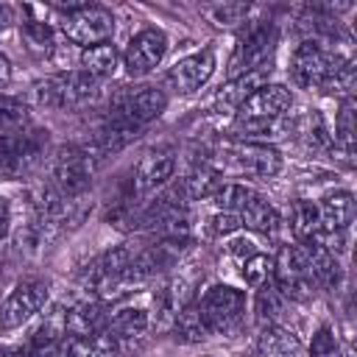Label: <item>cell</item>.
<instances>
[{"label": "cell", "mask_w": 357, "mask_h": 357, "mask_svg": "<svg viewBox=\"0 0 357 357\" xmlns=\"http://www.w3.org/2000/svg\"><path fill=\"white\" fill-rule=\"evenodd\" d=\"M290 106L293 92L284 84H262L234 109V134H265L268 128H276L284 120Z\"/></svg>", "instance_id": "1"}, {"label": "cell", "mask_w": 357, "mask_h": 357, "mask_svg": "<svg viewBox=\"0 0 357 357\" xmlns=\"http://www.w3.org/2000/svg\"><path fill=\"white\" fill-rule=\"evenodd\" d=\"M95 159L84 145H61L56 148L45 162V178L61 198L75 201L84 198L92 176H95Z\"/></svg>", "instance_id": "2"}, {"label": "cell", "mask_w": 357, "mask_h": 357, "mask_svg": "<svg viewBox=\"0 0 357 357\" xmlns=\"http://www.w3.org/2000/svg\"><path fill=\"white\" fill-rule=\"evenodd\" d=\"M100 92V81L86 75L84 70H61L56 75H47L31 86V100L42 109H81L89 106Z\"/></svg>", "instance_id": "3"}, {"label": "cell", "mask_w": 357, "mask_h": 357, "mask_svg": "<svg viewBox=\"0 0 357 357\" xmlns=\"http://www.w3.org/2000/svg\"><path fill=\"white\" fill-rule=\"evenodd\" d=\"M165 106H167V95L159 86H151V84L120 86L109 98L103 123H114V126L139 131L145 123H151L153 117H159L165 112Z\"/></svg>", "instance_id": "4"}, {"label": "cell", "mask_w": 357, "mask_h": 357, "mask_svg": "<svg viewBox=\"0 0 357 357\" xmlns=\"http://www.w3.org/2000/svg\"><path fill=\"white\" fill-rule=\"evenodd\" d=\"M47 131L22 126L17 131L0 134V178H25L39 165H45Z\"/></svg>", "instance_id": "5"}, {"label": "cell", "mask_w": 357, "mask_h": 357, "mask_svg": "<svg viewBox=\"0 0 357 357\" xmlns=\"http://www.w3.org/2000/svg\"><path fill=\"white\" fill-rule=\"evenodd\" d=\"M343 64H346V56H340L335 50H326L315 39H304L301 45H296V50L290 56V78L301 89L326 92V86L332 84L335 73Z\"/></svg>", "instance_id": "6"}, {"label": "cell", "mask_w": 357, "mask_h": 357, "mask_svg": "<svg viewBox=\"0 0 357 357\" xmlns=\"http://www.w3.org/2000/svg\"><path fill=\"white\" fill-rule=\"evenodd\" d=\"M192 301L209 329V337L237 329V324L245 312V293L231 284H212L204 290V296H198Z\"/></svg>", "instance_id": "7"}, {"label": "cell", "mask_w": 357, "mask_h": 357, "mask_svg": "<svg viewBox=\"0 0 357 357\" xmlns=\"http://www.w3.org/2000/svg\"><path fill=\"white\" fill-rule=\"evenodd\" d=\"M223 165L226 170L237 176H251V178H273L282 173V153L273 145L265 142H248V139H234L226 142L223 151Z\"/></svg>", "instance_id": "8"}, {"label": "cell", "mask_w": 357, "mask_h": 357, "mask_svg": "<svg viewBox=\"0 0 357 357\" xmlns=\"http://www.w3.org/2000/svg\"><path fill=\"white\" fill-rule=\"evenodd\" d=\"M59 31L67 42L78 45L81 50L84 47H95V45H103L112 39L114 33V17L109 8L98 6V3H86L70 14H61V22H59Z\"/></svg>", "instance_id": "9"}, {"label": "cell", "mask_w": 357, "mask_h": 357, "mask_svg": "<svg viewBox=\"0 0 357 357\" xmlns=\"http://www.w3.org/2000/svg\"><path fill=\"white\" fill-rule=\"evenodd\" d=\"M271 279H273V284L282 290V296L287 301H307L312 296V290H315V284L310 279L304 248L298 243L279 248V254L273 257V276Z\"/></svg>", "instance_id": "10"}, {"label": "cell", "mask_w": 357, "mask_h": 357, "mask_svg": "<svg viewBox=\"0 0 357 357\" xmlns=\"http://www.w3.org/2000/svg\"><path fill=\"white\" fill-rule=\"evenodd\" d=\"M273 45H276L273 22H251L245 28V33L237 39L234 56L229 61V78H237V75L254 73L259 67H268Z\"/></svg>", "instance_id": "11"}, {"label": "cell", "mask_w": 357, "mask_h": 357, "mask_svg": "<svg viewBox=\"0 0 357 357\" xmlns=\"http://www.w3.org/2000/svg\"><path fill=\"white\" fill-rule=\"evenodd\" d=\"M47 304V284L39 279H22L0 301V335L20 329Z\"/></svg>", "instance_id": "12"}, {"label": "cell", "mask_w": 357, "mask_h": 357, "mask_svg": "<svg viewBox=\"0 0 357 357\" xmlns=\"http://www.w3.org/2000/svg\"><path fill=\"white\" fill-rule=\"evenodd\" d=\"M165 53H167L165 31L162 28H142L139 33H134L128 39L126 50L120 53V64L131 78H142L162 64Z\"/></svg>", "instance_id": "13"}, {"label": "cell", "mask_w": 357, "mask_h": 357, "mask_svg": "<svg viewBox=\"0 0 357 357\" xmlns=\"http://www.w3.org/2000/svg\"><path fill=\"white\" fill-rule=\"evenodd\" d=\"M215 67H218L215 50H212V47H204V50H198V53H192V56L178 59V61L167 70L165 81H167V86H170L173 92H178V95H192V92H198V89L212 78Z\"/></svg>", "instance_id": "14"}, {"label": "cell", "mask_w": 357, "mask_h": 357, "mask_svg": "<svg viewBox=\"0 0 357 357\" xmlns=\"http://www.w3.org/2000/svg\"><path fill=\"white\" fill-rule=\"evenodd\" d=\"M176 173V156L167 148L159 151H148L131 173V192L134 195H151L156 190H162Z\"/></svg>", "instance_id": "15"}, {"label": "cell", "mask_w": 357, "mask_h": 357, "mask_svg": "<svg viewBox=\"0 0 357 357\" xmlns=\"http://www.w3.org/2000/svg\"><path fill=\"white\" fill-rule=\"evenodd\" d=\"M67 310V337H86L95 332H103L109 324V307L98 296H86L73 301Z\"/></svg>", "instance_id": "16"}, {"label": "cell", "mask_w": 357, "mask_h": 357, "mask_svg": "<svg viewBox=\"0 0 357 357\" xmlns=\"http://www.w3.org/2000/svg\"><path fill=\"white\" fill-rule=\"evenodd\" d=\"M304 248V257H307V268H310V279L315 287H337L340 279H343V271H340V262H337V254H332L321 240H312V243H298Z\"/></svg>", "instance_id": "17"}, {"label": "cell", "mask_w": 357, "mask_h": 357, "mask_svg": "<svg viewBox=\"0 0 357 357\" xmlns=\"http://www.w3.org/2000/svg\"><path fill=\"white\" fill-rule=\"evenodd\" d=\"M318 215H321V234L346 231L354 220V195L349 190L326 192L318 204Z\"/></svg>", "instance_id": "18"}, {"label": "cell", "mask_w": 357, "mask_h": 357, "mask_svg": "<svg viewBox=\"0 0 357 357\" xmlns=\"http://www.w3.org/2000/svg\"><path fill=\"white\" fill-rule=\"evenodd\" d=\"M259 357H304V346L293 329L284 324H265L257 335Z\"/></svg>", "instance_id": "19"}, {"label": "cell", "mask_w": 357, "mask_h": 357, "mask_svg": "<svg viewBox=\"0 0 357 357\" xmlns=\"http://www.w3.org/2000/svg\"><path fill=\"white\" fill-rule=\"evenodd\" d=\"M151 312L145 307H134V304H126V307H117V310H109V324H106V332L117 337V343L123 346V340H139L148 329H151Z\"/></svg>", "instance_id": "20"}, {"label": "cell", "mask_w": 357, "mask_h": 357, "mask_svg": "<svg viewBox=\"0 0 357 357\" xmlns=\"http://www.w3.org/2000/svg\"><path fill=\"white\" fill-rule=\"evenodd\" d=\"M237 218L243 223V229L257 231V234H276L279 231V212L271 201H265L259 192H251V198L237 209Z\"/></svg>", "instance_id": "21"}, {"label": "cell", "mask_w": 357, "mask_h": 357, "mask_svg": "<svg viewBox=\"0 0 357 357\" xmlns=\"http://www.w3.org/2000/svg\"><path fill=\"white\" fill-rule=\"evenodd\" d=\"M220 187H223V170L215 165H206V162L195 165L178 184V190L187 201H209Z\"/></svg>", "instance_id": "22"}, {"label": "cell", "mask_w": 357, "mask_h": 357, "mask_svg": "<svg viewBox=\"0 0 357 357\" xmlns=\"http://www.w3.org/2000/svg\"><path fill=\"white\" fill-rule=\"evenodd\" d=\"M120 67V50L112 45V42H103V45H95V47H84L78 53V70H84L86 75H92L95 81H106L117 73Z\"/></svg>", "instance_id": "23"}, {"label": "cell", "mask_w": 357, "mask_h": 357, "mask_svg": "<svg viewBox=\"0 0 357 357\" xmlns=\"http://www.w3.org/2000/svg\"><path fill=\"white\" fill-rule=\"evenodd\" d=\"M290 231L296 243H312L321 237V215L312 201H293L290 206Z\"/></svg>", "instance_id": "24"}, {"label": "cell", "mask_w": 357, "mask_h": 357, "mask_svg": "<svg viewBox=\"0 0 357 357\" xmlns=\"http://www.w3.org/2000/svg\"><path fill=\"white\" fill-rule=\"evenodd\" d=\"M287 298L282 296V290L271 282H265L262 287H257V298H254V312H257V321L265 326V324H282V315L287 310Z\"/></svg>", "instance_id": "25"}, {"label": "cell", "mask_w": 357, "mask_h": 357, "mask_svg": "<svg viewBox=\"0 0 357 357\" xmlns=\"http://www.w3.org/2000/svg\"><path fill=\"white\" fill-rule=\"evenodd\" d=\"M265 70H271V67H259V70H254V73L229 78V84L220 86V92H218V103H223V106H234V109H237L254 89H259L262 84H268V81H265Z\"/></svg>", "instance_id": "26"}, {"label": "cell", "mask_w": 357, "mask_h": 357, "mask_svg": "<svg viewBox=\"0 0 357 357\" xmlns=\"http://www.w3.org/2000/svg\"><path fill=\"white\" fill-rule=\"evenodd\" d=\"M170 326H173L176 340H181V343H201V340L209 337V329H206V324H204V318H201L195 301L184 304V307L176 312V318H173Z\"/></svg>", "instance_id": "27"}, {"label": "cell", "mask_w": 357, "mask_h": 357, "mask_svg": "<svg viewBox=\"0 0 357 357\" xmlns=\"http://www.w3.org/2000/svg\"><path fill=\"white\" fill-rule=\"evenodd\" d=\"M290 131H296V134H298L310 148H315V151L332 148V134H329V128H326L321 112H315V109H312V112H304L301 120L290 123Z\"/></svg>", "instance_id": "28"}, {"label": "cell", "mask_w": 357, "mask_h": 357, "mask_svg": "<svg viewBox=\"0 0 357 357\" xmlns=\"http://www.w3.org/2000/svg\"><path fill=\"white\" fill-rule=\"evenodd\" d=\"M201 11L209 17V22H215L220 28H231V25L245 22L251 6L248 3H212V6H204Z\"/></svg>", "instance_id": "29"}, {"label": "cell", "mask_w": 357, "mask_h": 357, "mask_svg": "<svg viewBox=\"0 0 357 357\" xmlns=\"http://www.w3.org/2000/svg\"><path fill=\"white\" fill-rule=\"evenodd\" d=\"M22 126H28V106L20 98L0 95V134L17 131Z\"/></svg>", "instance_id": "30"}, {"label": "cell", "mask_w": 357, "mask_h": 357, "mask_svg": "<svg viewBox=\"0 0 357 357\" xmlns=\"http://www.w3.org/2000/svg\"><path fill=\"white\" fill-rule=\"evenodd\" d=\"M335 145H340L346 156H351L354 151V103L351 100H343L335 117Z\"/></svg>", "instance_id": "31"}, {"label": "cell", "mask_w": 357, "mask_h": 357, "mask_svg": "<svg viewBox=\"0 0 357 357\" xmlns=\"http://www.w3.org/2000/svg\"><path fill=\"white\" fill-rule=\"evenodd\" d=\"M271 276H273V257L257 251L254 257L243 259V279H245V284L262 287L265 282H271Z\"/></svg>", "instance_id": "32"}, {"label": "cell", "mask_w": 357, "mask_h": 357, "mask_svg": "<svg viewBox=\"0 0 357 357\" xmlns=\"http://www.w3.org/2000/svg\"><path fill=\"white\" fill-rule=\"evenodd\" d=\"M310 357H340V346H337L332 326H318L310 343Z\"/></svg>", "instance_id": "33"}, {"label": "cell", "mask_w": 357, "mask_h": 357, "mask_svg": "<svg viewBox=\"0 0 357 357\" xmlns=\"http://www.w3.org/2000/svg\"><path fill=\"white\" fill-rule=\"evenodd\" d=\"M240 229H243V223H240V218H237L234 212L218 209V212L209 218V231H212L215 237H231V234L240 231Z\"/></svg>", "instance_id": "34"}, {"label": "cell", "mask_w": 357, "mask_h": 357, "mask_svg": "<svg viewBox=\"0 0 357 357\" xmlns=\"http://www.w3.org/2000/svg\"><path fill=\"white\" fill-rule=\"evenodd\" d=\"M226 248H229V254H231V257H237L240 262H243V259H248V257H254V254L259 251V248H257V243H254L248 234H234V237L229 240V245H226Z\"/></svg>", "instance_id": "35"}, {"label": "cell", "mask_w": 357, "mask_h": 357, "mask_svg": "<svg viewBox=\"0 0 357 357\" xmlns=\"http://www.w3.org/2000/svg\"><path fill=\"white\" fill-rule=\"evenodd\" d=\"M8 231H11V206H8V201L0 195V240H3Z\"/></svg>", "instance_id": "36"}, {"label": "cell", "mask_w": 357, "mask_h": 357, "mask_svg": "<svg viewBox=\"0 0 357 357\" xmlns=\"http://www.w3.org/2000/svg\"><path fill=\"white\" fill-rule=\"evenodd\" d=\"M8 81H11V61L6 59V53H0V89L8 86Z\"/></svg>", "instance_id": "37"}, {"label": "cell", "mask_w": 357, "mask_h": 357, "mask_svg": "<svg viewBox=\"0 0 357 357\" xmlns=\"http://www.w3.org/2000/svg\"><path fill=\"white\" fill-rule=\"evenodd\" d=\"M14 22V11L8 6H0V31H6Z\"/></svg>", "instance_id": "38"}]
</instances>
